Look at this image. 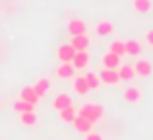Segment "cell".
Returning a JSON list of instances; mask_svg holds the SVG:
<instances>
[{
  "label": "cell",
  "mask_w": 153,
  "mask_h": 140,
  "mask_svg": "<svg viewBox=\"0 0 153 140\" xmlns=\"http://www.w3.org/2000/svg\"><path fill=\"white\" fill-rule=\"evenodd\" d=\"M103 113H105V109L99 105V103H83V105L78 109V115H79V117L91 121L93 125L103 117Z\"/></svg>",
  "instance_id": "cell-1"
},
{
  "label": "cell",
  "mask_w": 153,
  "mask_h": 140,
  "mask_svg": "<svg viewBox=\"0 0 153 140\" xmlns=\"http://www.w3.org/2000/svg\"><path fill=\"white\" fill-rule=\"evenodd\" d=\"M72 105V97L68 94H58L54 99H52V109H56V111H62V109H66V107H70Z\"/></svg>",
  "instance_id": "cell-9"
},
{
  "label": "cell",
  "mask_w": 153,
  "mask_h": 140,
  "mask_svg": "<svg viewBox=\"0 0 153 140\" xmlns=\"http://www.w3.org/2000/svg\"><path fill=\"white\" fill-rule=\"evenodd\" d=\"M83 140H105V138L99 133H93V130H91V133H87L85 136H83Z\"/></svg>",
  "instance_id": "cell-25"
},
{
  "label": "cell",
  "mask_w": 153,
  "mask_h": 140,
  "mask_svg": "<svg viewBox=\"0 0 153 140\" xmlns=\"http://www.w3.org/2000/svg\"><path fill=\"white\" fill-rule=\"evenodd\" d=\"M74 91L78 95H87V94H89V86H87V82H85V76H76Z\"/></svg>",
  "instance_id": "cell-14"
},
{
  "label": "cell",
  "mask_w": 153,
  "mask_h": 140,
  "mask_svg": "<svg viewBox=\"0 0 153 140\" xmlns=\"http://www.w3.org/2000/svg\"><path fill=\"white\" fill-rule=\"evenodd\" d=\"M122 97L126 99L128 103H136V101H140V99H142V90H140V88H126V90L122 91Z\"/></svg>",
  "instance_id": "cell-13"
},
{
  "label": "cell",
  "mask_w": 153,
  "mask_h": 140,
  "mask_svg": "<svg viewBox=\"0 0 153 140\" xmlns=\"http://www.w3.org/2000/svg\"><path fill=\"white\" fill-rule=\"evenodd\" d=\"M14 109L18 111V113H27V111H33L35 105H31V103H27V101H23V99H19V101L14 103Z\"/></svg>",
  "instance_id": "cell-24"
},
{
  "label": "cell",
  "mask_w": 153,
  "mask_h": 140,
  "mask_svg": "<svg viewBox=\"0 0 153 140\" xmlns=\"http://www.w3.org/2000/svg\"><path fill=\"white\" fill-rule=\"evenodd\" d=\"M87 31V25L83 19H70V23H68V33L70 35H82Z\"/></svg>",
  "instance_id": "cell-11"
},
{
  "label": "cell",
  "mask_w": 153,
  "mask_h": 140,
  "mask_svg": "<svg viewBox=\"0 0 153 140\" xmlns=\"http://www.w3.org/2000/svg\"><path fill=\"white\" fill-rule=\"evenodd\" d=\"M99 78H101V84H107V86H114V84H118V82H120L118 70L103 68L101 72H99Z\"/></svg>",
  "instance_id": "cell-3"
},
{
  "label": "cell",
  "mask_w": 153,
  "mask_h": 140,
  "mask_svg": "<svg viewBox=\"0 0 153 140\" xmlns=\"http://www.w3.org/2000/svg\"><path fill=\"white\" fill-rule=\"evenodd\" d=\"M85 76V82H87V86H89V91H95L99 86H101V78H99V74H95V72H87V74H83Z\"/></svg>",
  "instance_id": "cell-17"
},
{
  "label": "cell",
  "mask_w": 153,
  "mask_h": 140,
  "mask_svg": "<svg viewBox=\"0 0 153 140\" xmlns=\"http://www.w3.org/2000/svg\"><path fill=\"white\" fill-rule=\"evenodd\" d=\"M19 99H23V101H27V103H31V105H37L39 103V95L35 94V90H33V86H27V88H23L22 91H19Z\"/></svg>",
  "instance_id": "cell-8"
},
{
  "label": "cell",
  "mask_w": 153,
  "mask_h": 140,
  "mask_svg": "<svg viewBox=\"0 0 153 140\" xmlns=\"http://www.w3.org/2000/svg\"><path fill=\"white\" fill-rule=\"evenodd\" d=\"M95 33L99 37H105V35H112L114 33V25H112L108 19H101V22L95 25Z\"/></svg>",
  "instance_id": "cell-12"
},
{
  "label": "cell",
  "mask_w": 153,
  "mask_h": 140,
  "mask_svg": "<svg viewBox=\"0 0 153 140\" xmlns=\"http://www.w3.org/2000/svg\"><path fill=\"white\" fill-rule=\"evenodd\" d=\"M19 121H22L23 127H33L37 123V115L35 111H27V113H19Z\"/></svg>",
  "instance_id": "cell-19"
},
{
  "label": "cell",
  "mask_w": 153,
  "mask_h": 140,
  "mask_svg": "<svg viewBox=\"0 0 153 140\" xmlns=\"http://www.w3.org/2000/svg\"><path fill=\"white\" fill-rule=\"evenodd\" d=\"M111 53L118 55L120 58L126 55V45H124V41H112L111 43Z\"/></svg>",
  "instance_id": "cell-23"
},
{
  "label": "cell",
  "mask_w": 153,
  "mask_h": 140,
  "mask_svg": "<svg viewBox=\"0 0 153 140\" xmlns=\"http://www.w3.org/2000/svg\"><path fill=\"white\" fill-rule=\"evenodd\" d=\"M87 62H89V53H87V51H76L72 66H74L76 70H82V68L87 66Z\"/></svg>",
  "instance_id": "cell-6"
},
{
  "label": "cell",
  "mask_w": 153,
  "mask_h": 140,
  "mask_svg": "<svg viewBox=\"0 0 153 140\" xmlns=\"http://www.w3.org/2000/svg\"><path fill=\"white\" fill-rule=\"evenodd\" d=\"M118 76H120V80H132L134 78V66H130V64H122V66H118Z\"/></svg>",
  "instance_id": "cell-20"
},
{
  "label": "cell",
  "mask_w": 153,
  "mask_h": 140,
  "mask_svg": "<svg viewBox=\"0 0 153 140\" xmlns=\"http://www.w3.org/2000/svg\"><path fill=\"white\" fill-rule=\"evenodd\" d=\"M74 66H72V62H62V64L56 68V76L58 78H72L74 76Z\"/></svg>",
  "instance_id": "cell-15"
},
{
  "label": "cell",
  "mask_w": 153,
  "mask_h": 140,
  "mask_svg": "<svg viewBox=\"0 0 153 140\" xmlns=\"http://www.w3.org/2000/svg\"><path fill=\"white\" fill-rule=\"evenodd\" d=\"M72 125H74V129L78 130V133H82V134L91 133V129H93V123L87 121V119H83V117H79V115H76V119L72 121Z\"/></svg>",
  "instance_id": "cell-5"
},
{
  "label": "cell",
  "mask_w": 153,
  "mask_h": 140,
  "mask_svg": "<svg viewBox=\"0 0 153 140\" xmlns=\"http://www.w3.org/2000/svg\"><path fill=\"white\" fill-rule=\"evenodd\" d=\"M101 64H103V68H108V70H116L120 66V57L118 55H114V53H111L108 51L107 55H103V58H101Z\"/></svg>",
  "instance_id": "cell-4"
},
{
  "label": "cell",
  "mask_w": 153,
  "mask_h": 140,
  "mask_svg": "<svg viewBox=\"0 0 153 140\" xmlns=\"http://www.w3.org/2000/svg\"><path fill=\"white\" fill-rule=\"evenodd\" d=\"M146 41H147V45L153 47V29H149V31L146 33Z\"/></svg>",
  "instance_id": "cell-26"
},
{
  "label": "cell",
  "mask_w": 153,
  "mask_h": 140,
  "mask_svg": "<svg viewBox=\"0 0 153 140\" xmlns=\"http://www.w3.org/2000/svg\"><path fill=\"white\" fill-rule=\"evenodd\" d=\"M132 8L140 14H147L151 10V0H134L132 2Z\"/></svg>",
  "instance_id": "cell-18"
},
{
  "label": "cell",
  "mask_w": 153,
  "mask_h": 140,
  "mask_svg": "<svg viewBox=\"0 0 153 140\" xmlns=\"http://www.w3.org/2000/svg\"><path fill=\"white\" fill-rule=\"evenodd\" d=\"M126 45V55H132V57H136V55H142V45H140L138 41H126L124 43Z\"/></svg>",
  "instance_id": "cell-21"
},
{
  "label": "cell",
  "mask_w": 153,
  "mask_h": 140,
  "mask_svg": "<svg viewBox=\"0 0 153 140\" xmlns=\"http://www.w3.org/2000/svg\"><path fill=\"white\" fill-rule=\"evenodd\" d=\"M56 55H58L60 62H72L74 61V55H76V49L70 43H62V45L58 47V51H56Z\"/></svg>",
  "instance_id": "cell-2"
},
{
  "label": "cell",
  "mask_w": 153,
  "mask_h": 140,
  "mask_svg": "<svg viewBox=\"0 0 153 140\" xmlns=\"http://www.w3.org/2000/svg\"><path fill=\"white\" fill-rule=\"evenodd\" d=\"M33 90H35V94L39 95V97H43V95H47L49 94V90H51V82L47 78H41L37 84L33 86Z\"/></svg>",
  "instance_id": "cell-16"
},
{
  "label": "cell",
  "mask_w": 153,
  "mask_h": 140,
  "mask_svg": "<svg viewBox=\"0 0 153 140\" xmlns=\"http://www.w3.org/2000/svg\"><path fill=\"white\" fill-rule=\"evenodd\" d=\"M76 115H78V109H76L74 105H70V107H66V109L60 111V117H62V121H66V123H72L76 119Z\"/></svg>",
  "instance_id": "cell-22"
},
{
  "label": "cell",
  "mask_w": 153,
  "mask_h": 140,
  "mask_svg": "<svg viewBox=\"0 0 153 140\" xmlns=\"http://www.w3.org/2000/svg\"><path fill=\"white\" fill-rule=\"evenodd\" d=\"M134 72L138 76H142V78H147V76L151 74V62L147 61V58H140V61H136Z\"/></svg>",
  "instance_id": "cell-7"
},
{
  "label": "cell",
  "mask_w": 153,
  "mask_h": 140,
  "mask_svg": "<svg viewBox=\"0 0 153 140\" xmlns=\"http://www.w3.org/2000/svg\"><path fill=\"white\" fill-rule=\"evenodd\" d=\"M70 45L74 47L76 51H87V47H89V37H87L85 33H82V35H72Z\"/></svg>",
  "instance_id": "cell-10"
}]
</instances>
